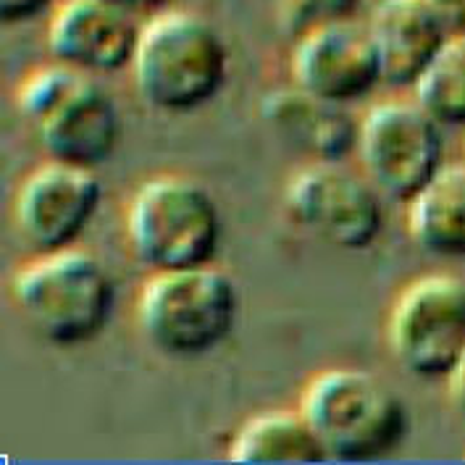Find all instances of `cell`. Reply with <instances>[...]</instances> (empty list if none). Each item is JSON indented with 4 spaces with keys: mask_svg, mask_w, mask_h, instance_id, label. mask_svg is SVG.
I'll list each match as a JSON object with an SVG mask.
<instances>
[{
    "mask_svg": "<svg viewBox=\"0 0 465 465\" xmlns=\"http://www.w3.org/2000/svg\"><path fill=\"white\" fill-rule=\"evenodd\" d=\"M132 82L147 108L193 114L219 98L229 79V45L205 16L166 8L143 22Z\"/></svg>",
    "mask_w": 465,
    "mask_h": 465,
    "instance_id": "1",
    "label": "cell"
},
{
    "mask_svg": "<svg viewBox=\"0 0 465 465\" xmlns=\"http://www.w3.org/2000/svg\"><path fill=\"white\" fill-rule=\"evenodd\" d=\"M19 114L48 161L98 169L122 140V114L100 76L50 61L16 90Z\"/></svg>",
    "mask_w": 465,
    "mask_h": 465,
    "instance_id": "2",
    "label": "cell"
},
{
    "mask_svg": "<svg viewBox=\"0 0 465 465\" xmlns=\"http://www.w3.org/2000/svg\"><path fill=\"white\" fill-rule=\"evenodd\" d=\"M300 411L319 437L326 460L337 463L390 458L411 429L402 397L363 368L319 371L300 394Z\"/></svg>",
    "mask_w": 465,
    "mask_h": 465,
    "instance_id": "3",
    "label": "cell"
},
{
    "mask_svg": "<svg viewBox=\"0 0 465 465\" xmlns=\"http://www.w3.org/2000/svg\"><path fill=\"white\" fill-rule=\"evenodd\" d=\"M11 297L43 342L79 347L98 340L114 319L116 284L98 255L74 245L26 261L11 282Z\"/></svg>",
    "mask_w": 465,
    "mask_h": 465,
    "instance_id": "4",
    "label": "cell"
},
{
    "mask_svg": "<svg viewBox=\"0 0 465 465\" xmlns=\"http://www.w3.org/2000/svg\"><path fill=\"white\" fill-rule=\"evenodd\" d=\"M124 229L137 263L158 273L213 263L223 221L205 184L182 173H158L132 195Z\"/></svg>",
    "mask_w": 465,
    "mask_h": 465,
    "instance_id": "5",
    "label": "cell"
},
{
    "mask_svg": "<svg viewBox=\"0 0 465 465\" xmlns=\"http://www.w3.org/2000/svg\"><path fill=\"white\" fill-rule=\"evenodd\" d=\"M237 282L213 263L150 273L137 323L145 342L166 358H203L226 342L240 321Z\"/></svg>",
    "mask_w": 465,
    "mask_h": 465,
    "instance_id": "6",
    "label": "cell"
},
{
    "mask_svg": "<svg viewBox=\"0 0 465 465\" xmlns=\"http://www.w3.org/2000/svg\"><path fill=\"white\" fill-rule=\"evenodd\" d=\"M441 126L416 98L384 100L358 124L361 172L387 203L408 205L444 161Z\"/></svg>",
    "mask_w": 465,
    "mask_h": 465,
    "instance_id": "7",
    "label": "cell"
},
{
    "mask_svg": "<svg viewBox=\"0 0 465 465\" xmlns=\"http://www.w3.org/2000/svg\"><path fill=\"white\" fill-rule=\"evenodd\" d=\"M397 366L416 379H447L465 355V279L426 273L405 284L387 316Z\"/></svg>",
    "mask_w": 465,
    "mask_h": 465,
    "instance_id": "8",
    "label": "cell"
},
{
    "mask_svg": "<svg viewBox=\"0 0 465 465\" xmlns=\"http://www.w3.org/2000/svg\"><path fill=\"white\" fill-rule=\"evenodd\" d=\"M384 197L363 172L344 169L342 161L311 163L290 179L284 213L294 226L334 250H366L384 229Z\"/></svg>",
    "mask_w": 465,
    "mask_h": 465,
    "instance_id": "9",
    "label": "cell"
},
{
    "mask_svg": "<svg viewBox=\"0 0 465 465\" xmlns=\"http://www.w3.org/2000/svg\"><path fill=\"white\" fill-rule=\"evenodd\" d=\"M103 203L95 169L45 161L26 173L14 197V223L35 252L66 250L90 229Z\"/></svg>",
    "mask_w": 465,
    "mask_h": 465,
    "instance_id": "10",
    "label": "cell"
},
{
    "mask_svg": "<svg viewBox=\"0 0 465 465\" xmlns=\"http://www.w3.org/2000/svg\"><path fill=\"white\" fill-rule=\"evenodd\" d=\"M290 76L294 87L342 105L363 100L384 84L376 45L358 16L297 35L290 50Z\"/></svg>",
    "mask_w": 465,
    "mask_h": 465,
    "instance_id": "11",
    "label": "cell"
},
{
    "mask_svg": "<svg viewBox=\"0 0 465 465\" xmlns=\"http://www.w3.org/2000/svg\"><path fill=\"white\" fill-rule=\"evenodd\" d=\"M143 22L100 0H61L48 16V53L90 76H108L132 66Z\"/></svg>",
    "mask_w": 465,
    "mask_h": 465,
    "instance_id": "12",
    "label": "cell"
},
{
    "mask_svg": "<svg viewBox=\"0 0 465 465\" xmlns=\"http://www.w3.org/2000/svg\"><path fill=\"white\" fill-rule=\"evenodd\" d=\"M371 5L366 26L379 53L384 84L413 90L450 40L447 29L426 0H381Z\"/></svg>",
    "mask_w": 465,
    "mask_h": 465,
    "instance_id": "13",
    "label": "cell"
},
{
    "mask_svg": "<svg viewBox=\"0 0 465 465\" xmlns=\"http://www.w3.org/2000/svg\"><path fill=\"white\" fill-rule=\"evenodd\" d=\"M263 119L294 150L313 163L344 161L355 153L358 124L347 105L321 100L300 87H282L263 98Z\"/></svg>",
    "mask_w": 465,
    "mask_h": 465,
    "instance_id": "14",
    "label": "cell"
},
{
    "mask_svg": "<svg viewBox=\"0 0 465 465\" xmlns=\"http://www.w3.org/2000/svg\"><path fill=\"white\" fill-rule=\"evenodd\" d=\"M405 208L411 240L423 252L465 261V163H444Z\"/></svg>",
    "mask_w": 465,
    "mask_h": 465,
    "instance_id": "15",
    "label": "cell"
},
{
    "mask_svg": "<svg viewBox=\"0 0 465 465\" xmlns=\"http://www.w3.org/2000/svg\"><path fill=\"white\" fill-rule=\"evenodd\" d=\"M226 458L242 465L326 463V452L302 411H263L234 431Z\"/></svg>",
    "mask_w": 465,
    "mask_h": 465,
    "instance_id": "16",
    "label": "cell"
},
{
    "mask_svg": "<svg viewBox=\"0 0 465 465\" xmlns=\"http://www.w3.org/2000/svg\"><path fill=\"white\" fill-rule=\"evenodd\" d=\"M413 98L441 124L465 126V37H450L413 87Z\"/></svg>",
    "mask_w": 465,
    "mask_h": 465,
    "instance_id": "17",
    "label": "cell"
},
{
    "mask_svg": "<svg viewBox=\"0 0 465 465\" xmlns=\"http://www.w3.org/2000/svg\"><path fill=\"white\" fill-rule=\"evenodd\" d=\"M358 16V0H284L282 22L290 37H297L313 26Z\"/></svg>",
    "mask_w": 465,
    "mask_h": 465,
    "instance_id": "18",
    "label": "cell"
},
{
    "mask_svg": "<svg viewBox=\"0 0 465 465\" xmlns=\"http://www.w3.org/2000/svg\"><path fill=\"white\" fill-rule=\"evenodd\" d=\"M58 3L61 0H0V19L8 26L29 25L45 14L50 16Z\"/></svg>",
    "mask_w": 465,
    "mask_h": 465,
    "instance_id": "19",
    "label": "cell"
},
{
    "mask_svg": "<svg viewBox=\"0 0 465 465\" xmlns=\"http://www.w3.org/2000/svg\"><path fill=\"white\" fill-rule=\"evenodd\" d=\"M450 37H465V0H426Z\"/></svg>",
    "mask_w": 465,
    "mask_h": 465,
    "instance_id": "20",
    "label": "cell"
},
{
    "mask_svg": "<svg viewBox=\"0 0 465 465\" xmlns=\"http://www.w3.org/2000/svg\"><path fill=\"white\" fill-rule=\"evenodd\" d=\"M111 8H119L124 14L140 19V22H147L153 19L155 14L166 11V8H173V0H100Z\"/></svg>",
    "mask_w": 465,
    "mask_h": 465,
    "instance_id": "21",
    "label": "cell"
},
{
    "mask_svg": "<svg viewBox=\"0 0 465 465\" xmlns=\"http://www.w3.org/2000/svg\"><path fill=\"white\" fill-rule=\"evenodd\" d=\"M447 394H450L452 411L465 423V355L460 358V363L452 368V373L447 376Z\"/></svg>",
    "mask_w": 465,
    "mask_h": 465,
    "instance_id": "22",
    "label": "cell"
},
{
    "mask_svg": "<svg viewBox=\"0 0 465 465\" xmlns=\"http://www.w3.org/2000/svg\"><path fill=\"white\" fill-rule=\"evenodd\" d=\"M371 3H381V0H371Z\"/></svg>",
    "mask_w": 465,
    "mask_h": 465,
    "instance_id": "23",
    "label": "cell"
}]
</instances>
